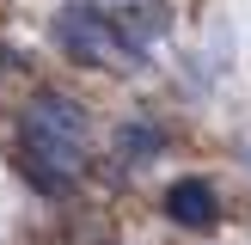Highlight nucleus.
I'll use <instances>...</instances> for the list:
<instances>
[{
  "instance_id": "1",
  "label": "nucleus",
  "mask_w": 251,
  "mask_h": 245,
  "mask_svg": "<svg viewBox=\"0 0 251 245\" xmlns=\"http://www.w3.org/2000/svg\"><path fill=\"white\" fill-rule=\"evenodd\" d=\"M19 159L37 184L55 190L61 178L86 166V110L68 104L61 92H37L19 110Z\"/></svg>"
},
{
  "instance_id": "2",
  "label": "nucleus",
  "mask_w": 251,
  "mask_h": 245,
  "mask_svg": "<svg viewBox=\"0 0 251 245\" xmlns=\"http://www.w3.org/2000/svg\"><path fill=\"white\" fill-rule=\"evenodd\" d=\"M55 43L68 49L80 68H141L135 37L123 31L104 6H92V0H68V6L55 12Z\"/></svg>"
},
{
  "instance_id": "3",
  "label": "nucleus",
  "mask_w": 251,
  "mask_h": 245,
  "mask_svg": "<svg viewBox=\"0 0 251 245\" xmlns=\"http://www.w3.org/2000/svg\"><path fill=\"white\" fill-rule=\"evenodd\" d=\"M166 215L178 220V227H190V233H208L221 220V202H215V184L208 178H178L166 190Z\"/></svg>"
},
{
  "instance_id": "4",
  "label": "nucleus",
  "mask_w": 251,
  "mask_h": 245,
  "mask_svg": "<svg viewBox=\"0 0 251 245\" xmlns=\"http://www.w3.org/2000/svg\"><path fill=\"white\" fill-rule=\"evenodd\" d=\"M123 141H129V153L141 159V153H153V141H159V135H153V129H123Z\"/></svg>"
}]
</instances>
